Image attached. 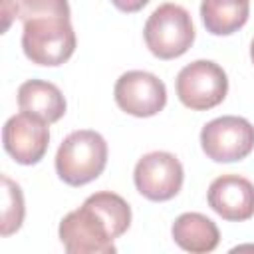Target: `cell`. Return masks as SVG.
<instances>
[{"label":"cell","mask_w":254,"mask_h":254,"mask_svg":"<svg viewBox=\"0 0 254 254\" xmlns=\"http://www.w3.org/2000/svg\"><path fill=\"white\" fill-rule=\"evenodd\" d=\"M131 226L129 202L111 190L89 194L83 204L67 212L58 228L67 254H111L113 240Z\"/></svg>","instance_id":"cell-1"},{"label":"cell","mask_w":254,"mask_h":254,"mask_svg":"<svg viewBox=\"0 0 254 254\" xmlns=\"http://www.w3.org/2000/svg\"><path fill=\"white\" fill-rule=\"evenodd\" d=\"M107 143L101 133L77 129L69 133L56 153V173L69 187L95 181L107 165Z\"/></svg>","instance_id":"cell-2"},{"label":"cell","mask_w":254,"mask_h":254,"mask_svg":"<svg viewBox=\"0 0 254 254\" xmlns=\"http://www.w3.org/2000/svg\"><path fill=\"white\" fill-rule=\"evenodd\" d=\"M22 24V50L32 64L56 67L73 56L77 40L69 18L44 16L26 20Z\"/></svg>","instance_id":"cell-3"},{"label":"cell","mask_w":254,"mask_h":254,"mask_svg":"<svg viewBox=\"0 0 254 254\" xmlns=\"http://www.w3.org/2000/svg\"><path fill=\"white\" fill-rule=\"evenodd\" d=\"M149 52L159 60H175L189 52L194 42V26L190 14L175 4L165 2L153 10L143 28Z\"/></svg>","instance_id":"cell-4"},{"label":"cell","mask_w":254,"mask_h":254,"mask_svg":"<svg viewBox=\"0 0 254 254\" xmlns=\"http://www.w3.org/2000/svg\"><path fill=\"white\" fill-rule=\"evenodd\" d=\"M175 87L185 107L192 111H208L224 101L228 93V77L216 62L196 60L179 71Z\"/></svg>","instance_id":"cell-5"},{"label":"cell","mask_w":254,"mask_h":254,"mask_svg":"<svg viewBox=\"0 0 254 254\" xmlns=\"http://www.w3.org/2000/svg\"><path fill=\"white\" fill-rule=\"evenodd\" d=\"M200 147L214 163L242 161L254 149V125L238 115L216 117L202 127Z\"/></svg>","instance_id":"cell-6"},{"label":"cell","mask_w":254,"mask_h":254,"mask_svg":"<svg viewBox=\"0 0 254 254\" xmlns=\"http://www.w3.org/2000/svg\"><path fill=\"white\" fill-rule=\"evenodd\" d=\"M183 181V165L169 151H151L143 155L133 171L135 189L153 202H165L177 196Z\"/></svg>","instance_id":"cell-7"},{"label":"cell","mask_w":254,"mask_h":254,"mask_svg":"<svg viewBox=\"0 0 254 254\" xmlns=\"http://www.w3.org/2000/svg\"><path fill=\"white\" fill-rule=\"evenodd\" d=\"M113 97L117 107L127 115L153 117L167 105V87L155 73L131 69L115 81Z\"/></svg>","instance_id":"cell-8"},{"label":"cell","mask_w":254,"mask_h":254,"mask_svg":"<svg viewBox=\"0 0 254 254\" xmlns=\"http://www.w3.org/2000/svg\"><path fill=\"white\" fill-rule=\"evenodd\" d=\"M50 123L30 113L12 115L2 129L6 153L20 165H36L44 159L50 145Z\"/></svg>","instance_id":"cell-9"},{"label":"cell","mask_w":254,"mask_h":254,"mask_svg":"<svg viewBox=\"0 0 254 254\" xmlns=\"http://www.w3.org/2000/svg\"><path fill=\"white\" fill-rule=\"evenodd\" d=\"M208 206L230 222H242L254 216V185L240 175L216 177L206 192Z\"/></svg>","instance_id":"cell-10"},{"label":"cell","mask_w":254,"mask_h":254,"mask_svg":"<svg viewBox=\"0 0 254 254\" xmlns=\"http://www.w3.org/2000/svg\"><path fill=\"white\" fill-rule=\"evenodd\" d=\"M18 107L24 113L56 123L65 115V97L62 89L44 79H28L18 87Z\"/></svg>","instance_id":"cell-11"},{"label":"cell","mask_w":254,"mask_h":254,"mask_svg":"<svg viewBox=\"0 0 254 254\" xmlns=\"http://www.w3.org/2000/svg\"><path fill=\"white\" fill-rule=\"evenodd\" d=\"M171 234L177 246L192 254L212 252L220 242L218 226L200 212H183L175 218Z\"/></svg>","instance_id":"cell-12"},{"label":"cell","mask_w":254,"mask_h":254,"mask_svg":"<svg viewBox=\"0 0 254 254\" xmlns=\"http://www.w3.org/2000/svg\"><path fill=\"white\" fill-rule=\"evenodd\" d=\"M250 16V0H202L200 18L212 36H230L238 32Z\"/></svg>","instance_id":"cell-13"},{"label":"cell","mask_w":254,"mask_h":254,"mask_svg":"<svg viewBox=\"0 0 254 254\" xmlns=\"http://www.w3.org/2000/svg\"><path fill=\"white\" fill-rule=\"evenodd\" d=\"M26 206H24V194L16 181H12L8 175H2V222H0V234L10 236L20 230L24 222Z\"/></svg>","instance_id":"cell-14"},{"label":"cell","mask_w":254,"mask_h":254,"mask_svg":"<svg viewBox=\"0 0 254 254\" xmlns=\"http://www.w3.org/2000/svg\"><path fill=\"white\" fill-rule=\"evenodd\" d=\"M44 16H60L69 18V2L67 0H20L18 2V18L22 22Z\"/></svg>","instance_id":"cell-15"},{"label":"cell","mask_w":254,"mask_h":254,"mask_svg":"<svg viewBox=\"0 0 254 254\" xmlns=\"http://www.w3.org/2000/svg\"><path fill=\"white\" fill-rule=\"evenodd\" d=\"M151 0H111V4L121 10V12H127V14H133V12H139L141 8H145Z\"/></svg>","instance_id":"cell-16"},{"label":"cell","mask_w":254,"mask_h":254,"mask_svg":"<svg viewBox=\"0 0 254 254\" xmlns=\"http://www.w3.org/2000/svg\"><path fill=\"white\" fill-rule=\"evenodd\" d=\"M250 60H252V64H254V40H252V44H250Z\"/></svg>","instance_id":"cell-17"}]
</instances>
